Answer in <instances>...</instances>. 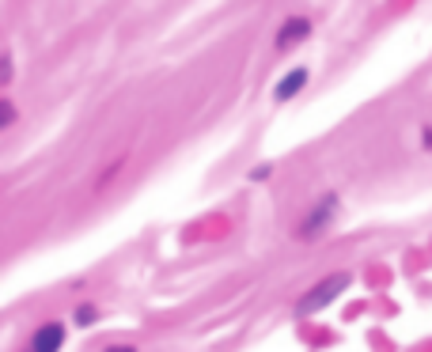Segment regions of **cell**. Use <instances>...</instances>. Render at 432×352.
<instances>
[{
	"instance_id": "obj_4",
	"label": "cell",
	"mask_w": 432,
	"mask_h": 352,
	"mask_svg": "<svg viewBox=\"0 0 432 352\" xmlns=\"http://www.w3.org/2000/svg\"><path fill=\"white\" fill-rule=\"evenodd\" d=\"M307 80H311V72H307V68H292L288 76H281V84L273 87L277 102H288V99H296V91H303V87H307Z\"/></svg>"
},
{
	"instance_id": "obj_3",
	"label": "cell",
	"mask_w": 432,
	"mask_h": 352,
	"mask_svg": "<svg viewBox=\"0 0 432 352\" xmlns=\"http://www.w3.org/2000/svg\"><path fill=\"white\" fill-rule=\"evenodd\" d=\"M65 345V326L61 322H46L30 333V349L27 352H61Z\"/></svg>"
},
{
	"instance_id": "obj_7",
	"label": "cell",
	"mask_w": 432,
	"mask_h": 352,
	"mask_svg": "<svg viewBox=\"0 0 432 352\" xmlns=\"http://www.w3.org/2000/svg\"><path fill=\"white\" fill-rule=\"evenodd\" d=\"M269 174H273V163H262V167H254V171H251V182H266Z\"/></svg>"
},
{
	"instance_id": "obj_6",
	"label": "cell",
	"mask_w": 432,
	"mask_h": 352,
	"mask_svg": "<svg viewBox=\"0 0 432 352\" xmlns=\"http://www.w3.org/2000/svg\"><path fill=\"white\" fill-rule=\"evenodd\" d=\"M95 318H99V311H95L91 303H80V307H76V322H80V326H91Z\"/></svg>"
},
{
	"instance_id": "obj_8",
	"label": "cell",
	"mask_w": 432,
	"mask_h": 352,
	"mask_svg": "<svg viewBox=\"0 0 432 352\" xmlns=\"http://www.w3.org/2000/svg\"><path fill=\"white\" fill-rule=\"evenodd\" d=\"M107 352H137V349H133V345H110Z\"/></svg>"
},
{
	"instance_id": "obj_1",
	"label": "cell",
	"mask_w": 432,
	"mask_h": 352,
	"mask_svg": "<svg viewBox=\"0 0 432 352\" xmlns=\"http://www.w3.org/2000/svg\"><path fill=\"white\" fill-rule=\"evenodd\" d=\"M349 284H353V273H345V269H341V273H334V277H326V281H318L311 292L300 295V303H296V315H318V311L330 307V303L338 299V295L345 292Z\"/></svg>"
},
{
	"instance_id": "obj_2",
	"label": "cell",
	"mask_w": 432,
	"mask_h": 352,
	"mask_svg": "<svg viewBox=\"0 0 432 352\" xmlns=\"http://www.w3.org/2000/svg\"><path fill=\"white\" fill-rule=\"evenodd\" d=\"M334 212H338V194H323V201H318L315 209L303 216V223L296 228V235H300V239H315V235H323V228L334 220Z\"/></svg>"
},
{
	"instance_id": "obj_5",
	"label": "cell",
	"mask_w": 432,
	"mask_h": 352,
	"mask_svg": "<svg viewBox=\"0 0 432 352\" xmlns=\"http://www.w3.org/2000/svg\"><path fill=\"white\" fill-rule=\"evenodd\" d=\"M307 35H311V23L296 15V19H288L285 27H281V35H277V50H292V46L303 42Z\"/></svg>"
}]
</instances>
